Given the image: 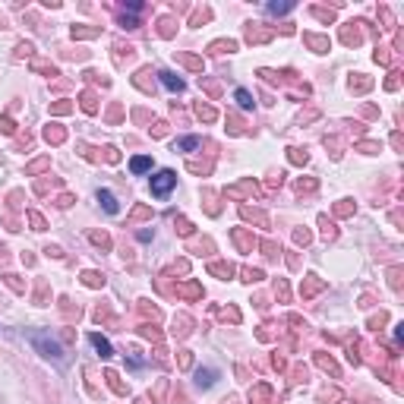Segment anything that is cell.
I'll return each mask as SVG.
<instances>
[{
  "label": "cell",
  "mask_w": 404,
  "mask_h": 404,
  "mask_svg": "<svg viewBox=\"0 0 404 404\" xmlns=\"http://www.w3.org/2000/svg\"><path fill=\"white\" fill-rule=\"evenodd\" d=\"M177 231H180V234H193V224H190L186 218H177Z\"/></svg>",
  "instance_id": "7dc6e473"
},
{
  "label": "cell",
  "mask_w": 404,
  "mask_h": 404,
  "mask_svg": "<svg viewBox=\"0 0 404 404\" xmlns=\"http://www.w3.org/2000/svg\"><path fill=\"white\" fill-rule=\"evenodd\" d=\"M272 401V388L265 385V382H259V385L250 388V404H268Z\"/></svg>",
  "instance_id": "52a82bcc"
},
{
  "label": "cell",
  "mask_w": 404,
  "mask_h": 404,
  "mask_svg": "<svg viewBox=\"0 0 404 404\" xmlns=\"http://www.w3.org/2000/svg\"><path fill=\"white\" fill-rule=\"evenodd\" d=\"M316 363H319L322 369H325V373H332V376H338V363L332 360V357H325V354H319L316 357Z\"/></svg>",
  "instance_id": "44dd1931"
},
{
  "label": "cell",
  "mask_w": 404,
  "mask_h": 404,
  "mask_svg": "<svg viewBox=\"0 0 404 404\" xmlns=\"http://www.w3.org/2000/svg\"><path fill=\"white\" fill-rule=\"evenodd\" d=\"M149 215H152L149 208H145V205H139L136 212H133V221H142V218H149Z\"/></svg>",
  "instance_id": "681fc988"
},
{
  "label": "cell",
  "mask_w": 404,
  "mask_h": 404,
  "mask_svg": "<svg viewBox=\"0 0 404 404\" xmlns=\"http://www.w3.org/2000/svg\"><path fill=\"white\" fill-rule=\"evenodd\" d=\"M215 54H224V51H237V41H215L212 44Z\"/></svg>",
  "instance_id": "e575fe53"
},
{
  "label": "cell",
  "mask_w": 404,
  "mask_h": 404,
  "mask_svg": "<svg viewBox=\"0 0 404 404\" xmlns=\"http://www.w3.org/2000/svg\"><path fill=\"white\" fill-rule=\"evenodd\" d=\"M98 202L104 205V212H107V215H117V199H114V193H111V190H98Z\"/></svg>",
  "instance_id": "5bb4252c"
},
{
  "label": "cell",
  "mask_w": 404,
  "mask_h": 404,
  "mask_svg": "<svg viewBox=\"0 0 404 404\" xmlns=\"http://www.w3.org/2000/svg\"><path fill=\"white\" fill-rule=\"evenodd\" d=\"M275 294H278L281 300H287V284H284V281H281V278L275 281Z\"/></svg>",
  "instance_id": "bcb514c9"
},
{
  "label": "cell",
  "mask_w": 404,
  "mask_h": 404,
  "mask_svg": "<svg viewBox=\"0 0 404 404\" xmlns=\"http://www.w3.org/2000/svg\"><path fill=\"white\" fill-rule=\"evenodd\" d=\"M158 79H161V85H164V89H171V92H183L186 89V82L177 76V73H171V70H161Z\"/></svg>",
  "instance_id": "5b68a950"
},
{
  "label": "cell",
  "mask_w": 404,
  "mask_h": 404,
  "mask_svg": "<svg viewBox=\"0 0 404 404\" xmlns=\"http://www.w3.org/2000/svg\"><path fill=\"white\" fill-rule=\"evenodd\" d=\"M29 338H32V344L38 347L41 357H48V360H54V363H63V347H60L48 332H29Z\"/></svg>",
  "instance_id": "6da1fadb"
},
{
  "label": "cell",
  "mask_w": 404,
  "mask_h": 404,
  "mask_svg": "<svg viewBox=\"0 0 404 404\" xmlns=\"http://www.w3.org/2000/svg\"><path fill=\"white\" fill-rule=\"evenodd\" d=\"M234 98H237V104L243 107V111H253V95L246 89H237V92H234Z\"/></svg>",
  "instance_id": "ffe728a7"
},
{
  "label": "cell",
  "mask_w": 404,
  "mask_h": 404,
  "mask_svg": "<svg viewBox=\"0 0 404 404\" xmlns=\"http://www.w3.org/2000/svg\"><path fill=\"white\" fill-rule=\"evenodd\" d=\"M51 111H54V114H70L73 104H70V101H57V104H51Z\"/></svg>",
  "instance_id": "8d00e7d4"
},
{
  "label": "cell",
  "mask_w": 404,
  "mask_h": 404,
  "mask_svg": "<svg viewBox=\"0 0 404 404\" xmlns=\"http://www.w3.org/2000/svg\"><path fill=\"white\" fill-rule=\"evenodd\" d=\"M82 281H85V287H101V284H104V275H101V272H85Z\"/></svg>",
  "instance_id": "d4e9b609"
},
{
  "label": "cell",
  "mask_w": 404,
  "mask_h": 404,
  "mask_svg": "<svg viewBox=\"0 0 404 404\" xmlns=\"http://www.w3.org/2000/svg\"><path fill=\"white\" fill-rule=\"evenodd\" d=\"M240 215H243V218H250V221H259L262 227H268V215H265V212H259V208H250V205H240Z\"/></svg>",
  "instance_id": "7c38bea8"
},
{
  "label": "cell",
  "mask_w": 404,
  "mask_h": 404,
  "mask_svg": "<svg viewBox=\"0 0 404 404\" xmlns=\"http://www.w3.org/2000/svg\"><path fill=\"white\" fill-rule=\"evenodd\" d=\"M174 183H177V174H174V171H167V167H164V171H158V174L152 177V196L164 199L167 193L174 190Z\"/></svg>",
  "instance_id": "7a4b0ae2"
},
{
  "label": "cell",
  "mask_w": 404,
  "mask_h": 404,
  "mask_svg": "<svg viewBox=\"0 0 404 404\" xmlns=\"http://www.w3.org/2000/svg\"><path fill=\"white\" fill-rule=\"evenodd\" d=\"M32 70H41V73H48V76H57V66H51L48 60H32Z\"/></svg>",
  "instance_id": "d6a6232c"
},
{
  "label": "cell",
  "mask_w": 404,
  "mask_h": 404,
  "mask_svg": "<svg viewBox=\"0 0 404 404\" xmlns=\"http://www.w3.org/2000/svg\"><path fill=\"white\" fill-rule=\"evenodd\" d=\"M89 341H92V347H95V351H98L101 357H104V360H107V357H114V347H111V341H107L104 335L92 332V335H89Z\"/></svg>",
  "instance_id": "8992f818"
},
{
  "label": "cell",
  "mask_w": 404,
  "mask_h": 404,
  "mask_svg": "<svg viewBox=\"0 0 404 404\" xmlns=\"http://www.w3.org/2000/svg\"><path fill=\"white\" fill-rule=\"evenodd\" d=\"M196 114L205 120V123H212V120L218 117V114H215V107H208V104H196Z\"/></svg>",
  "instance_id": "f546056e"
},
{
  "label": "cell",
  "mask_w": 404,
  "mask_h": 404,
  "mask_svg": "<svg viewBox=\"0 0 404 404\" xmlns=\"http://www.w3.org/2000/svg\"><path fill=\"white\" fill-rule=\"evenodd\" d=\"M313 16H316V19H322V22H332L335 13H332V10H322V6H313Z\"/></svg>",
  "instance_id": "d590c367"
},
{
  "label": "cell",
  "mask_w": 404,
  "mask_h": 404,
  "mask_svg": "<svg viewBox=\"0 0 404 404\" xmlns=\"http://www.w3.org/2000/svg\"><path fill=\"white\" fill-rule=\"evenodd\" d=\"M82 111H85V114H95V111H98L95 92H85V95H82Z\"/></svg>",
  "instance_id": "4316f807"
},
{
  "label": "cell",
  "mask_w": 404,
  "mask_h": 404,
  "mask_svg": "<svg viewBox=\"0 0 404 404\" xmlns=\"http://www.w3.org/2000/svg\"><path fill=\"white\" fill-rule=\"evenodd\" d=\"M319 224H322V237H325V240H335V237H338V231H335V224H332V221H328V215H322V218H319Z\"/></svg>",
  "instance_id": "7402d4cb"
},
{
  "label": "cell",
  "mask_w": 404,
  "mask_h": 404,
  "mask_svg": "<svg viewBox=\"0 0 404 404\" xmlns=\"http://www.w3.org/2000/svg\"><path fill=\"white\" fill-rule=\"evenodd\" d=\"M44 253H48V256H54V259H60V256H63V250H60V246H48Z\"/></svg>",
  "instance_id": "680465c9"
},
{
  "label": "cell",
  "mask_w": 404,
  "mask_h": 404,
  "mask_svg": "<svg viewBox=\"0 0 404 404\" xmlns=\"http://www.w3.org/2000/svg\"><path fill=\"white\" fill-rule=\"evenodd\" d=\"M256 193L259 190H256L253 180H243L240 186H227V196H256Z\"/></svg>",
  "instance_id": "8fae6325"
},
{
  "label": "cell",
  "mask_w": 404,
  "mask_h": 404,
  "mask_svg": "<svg viewBox=\"0 0 404 404\" xmlns=\"http://www.w3.org/2000/svg\"><path fill=\"white\" fill-rule=\"evenodd\" d=\"M190 325H193V319H190V316H177V319H174V335H177V338L190 335Z\"/></svg>",
  "instance_id": "d6986e66"
},
{
  "label": "cell",
  "mask_w": 404,
  "mask_h": 404,
  "mask_svg": "<svg viewBox=\"0 0 404 404\" xmlns=\"http://www.w3.org/2000/svg\"><path fill=\"white\" fill-rule=\"evenodd\" d=\"M130 171H133V174H145V171H152V158H149V155H136V158L130 161Z\"/></svg>",
  "instance_id": "9a60e30c"
},
{
  "label": "cell",
  "mask_w": 404,
  "mask_h": 404,
  "mask_svg": "<svg viewBox=\"0 0 404 404\" xmlns=\"http://www.w3.org/2000/svg\"><path fill=\"white\" fill-rule=\"evenodd\" d=\"M208 272L218 275L221 281H227V278L234 275V265H231V262H208Z\"/></svg>",
  "instance_id": "30bf717a"
},
{
  "label": "cell",
  "mask_w": 404,
  "mask_h": 404,
  "mask_svg": "<svg viewBox=\"0 0 404 404\" xmlns=\"http://www.w3.org/2000/svg\"><path fill=\"white\" fill-rule=\"evenodd\" d=\"M388 60H392L388 48H379V51H376V63H388Z\"/></svg>",
  "instance_id": "f6af8a7d"
},
{
  "label": "cell",
  "mask_w": 404,
  "mask_h": 404,
  "mask_svg": "<svg viewBox=\"0 0 404 404\" xmlns=\"http://www.w3.org/2000/svg\"><path fill=\"white\" fill-rule=\"evenodd\" d=\"M126 10H130V13H139V10H142V3H139V0H130V3H126Z\"/></svg>",
  "instance_id": "91938a15"
},
{
  "label": "cell",
  "mask_w": 404,
  "mask_h": 404,
  "mask_svg": "<svg viewBox=\"0 0 404 404\" xmlns=\"http://www.w3.org/2000/svg\"><path fill=\"white\" fill-rule=\"evenodd\" d=\"M199 145H202L199 136H183V139L174 142V152H193V149H199Z\"/></svg>",
  "instance_id": "4fadbf2b"
},
{
  "label": "cell",
  "mask_w": 404,
  "mask_h": 404,
  "mask_svg": "<svg viewBox=\"0 0 404 404\" xmlns=\"http://www.w3.org/2000/svg\"><path fill=\"white\" fill-rule=\"evenodd\" d=\"M341 41L344 44H360V29H351V25H347V29L341 32Z\"/></svg>",
  "instance_id": "484cf974"
},
{
  "label": "cell",
  "mask_w": 404,
  "mask_h": 404,
  "mask_svg": "<svg viewBox=\"0 0 404 404\" xmlns=\"http://www.w3.org/2000/svg\"><path fill=\"white\" fill-rule=\"evenodd\" d=\"M104 379L111 382V388H114L117 395H126V385L120 382V376H117V373H111V369H107V373H104Z\"/></svg>",
  "instance_id": "cb8c5ba5"
},
{
  "label": "cell",
  "mask_w": 404,
  "mask_h": 404,
  "mask_svg": "<svg viewBox=\"0 0 404 404\" xmlns=\"http://www.w3.org/2000/svg\"><path fill=\"white\" fill-rule=\"evenodd\" d=\"M231 237H234V243H237L243 253H253L256 246H259V240H256L250 231H243V227H234V234H231Z\"/></svg>",
  "instance_id": "3957f363"
},
{
  "label": "cell",
  "mask_w": 404,
  "mask_h": 404,
  "mask_svg": "<svg viewBox=\"0 0 404 404\" xmlns=\"http://www.w3.org/2000/svg\"><path fill=\"white\" fill-rule=\"evenodd\" d=\"M287 152H291V161H294V164H306V161H309L306 149H287Z\"/></svg>",
  "instance_id": "836d02e7"
},
{
  "label": "cell",
  "mask_w": 404,
  "mask_h": 404,
  "mask_svg": "<svg viewBox=\"0 0 404 404\" xmlns=\"http://www.w3.org/2000/svg\"><path fill=\"white\" fill-rule=\"evenodd\" d=\"M265 10L272 13V16H281V13H291L294 3H265Z\"/></svg>",
  "instance_id": "4dcf8cb0"
},
{
  "label": "cell",
  "mask_w": 404,
  "mask_h": 404,
  "mask_svg": "<svg viewBox=\"0 0 404 404\" xmlns=\"http://www.w3.org/2000/svg\"><path fill=\"white\" fill-rule=\"evenodd\" d=\"M89 240H92V243H98V246H104V250L111 246V237H107L104 231H92V234H89Z\"/></svg>",
  "instance_id": "1f68e13d"
},
{
  "label": "cell",
  "mask_w": 404,
  "mask_h": 404,
  "mask_svg": "<svg viewBox=\"0 0 404 404\" xmlns=\"http://www.w3.org/2000/svg\"><path fill=\"white\" fill-rule=\"evenodd\" d=\"M101 29H92V25H73V38H95Z\"/></svg>",
  "instance_id": "603a6c76"
},
{
  "label": "cell",
  "mask_w": 404,
  "mask_h": 404,
  "mask_svg": "<svg viewBox=\"0 0 404 404\" xmlns=\"http://www.w3.org/2000/svg\"><path fill=\"white\" fill-rule=\"evenodd\" d=\"M268 38H272V29H262L259 22L246 25V41H250V44H265Z\"/></svg>",
  "instance_id": "277c9868"
},
{
  "label": "cell",
  "mask_w": 404,
  "mask_h": 404,
  "mask_svg": "<svg viewBox=\"0 0 404 404\" xmlns=\"http://www.w3.org/2000/svg\"><path fill=\"white\" fill-rule=\"evenodd\" d=\"M316 190V180H297V193H313Z\"/></svg>",
  "instance_id": "f35d334b"
},
{
  "label": "cell",
  "mask_w": 404,
  "mask_h": 404,
  "mask_svg": "<svg viewBox=\"0 0 404 404\" xmlns=\"http://www.w3.org/2000/svg\"><path fill=\"white\" fill-rule=\"evenodd\" d=\"M177 60H180L183 66H190V70H199V73H202V60H199V57H190V54H177Z\"/></svg>",
  "instance_id": "83f0119b"
},
{
  "label": "cell",
  "mask_w": 404,
  "mask_h": 404,
  "mask_svg": "<svg viewBox=\"0 0 404 404\" xmlns=\"http://www.w3.org/2000/svg\"><path fill=\"white\" fill-rule=\"evenodd\" d=\"M0 130H3V133H16V126H13L10 117H0Z\"/></svg>",
  "instance_id": "f907efd6"
},
{
  "label": "cell",
  "mask_w": 404,
  "mask_h": 404,
  "mask_svg": "<svg viewBox=\"0 0 404 404\" xmlns=\"http://www.w3.org/2000/svg\"><path fill=\"white\" fill-rule=\"evenodd\" d=\"M369 85H373V79L360 76V73H357V79H351V89H354V92H366Z\"/></svg>",
  "instance_id": "f1b7e54d"
},
{
  "label": "cell",
  "mask_w": 404,
  "mask_h": 404,
  "mask_svg": "<svg viewBox=\"0 0 404 404\" xmlns=\"http://www.w3.org/2000/svg\"><path fill=\"white\" fill-rule=\"evenodd\" d=\"M303 41H306L316 54H325L328 51V38H322V35H303Z\"/></svg>",
  "instance_id": "e0dca14e"
},
{
  "label": "cell",
  "mask_w": 404,
  "mask_h": 404,
  "mask_svg": "<svg viewBox=\"0 0 404 404\" xmlns=\"http://www.w3.org/2000/svg\"><path fill=\"white\" fill-rule=\"evenodd\" d=\"M48 167V158H41V161H35V164H29V174H38V171H44Z\"/></svg>",
  "instance_id": "f5cc1de1"
},
{
  "label": "cell",
  "mask_w": 404,
  "mask_h": 404,
  "mask_svg": "<svg viewBox=\"0 0 404 404\" xmlns=\"http://www.w3.org/2000/svg\"><path fill=\"white\" fill-rule=\"evenodd\" d=\"M262 250H265V256H272V259H275V256L281 253V250H278V246H275V243H262Z\"/></svg>",
  "instance_id": "11a10c76"
},
{
  "label": "cell",
  "mask_w": 404,
  "mask_h": 404,
  "mask_svg": "<svg viewBox=\"0 0 404 404\" xmlns=\"http://www.w3.org/2000/svg\"><path fill=\"white\" fill-rule=\"evenodd\" d=\"M215 379H218V373H215V369H199V373H196V385L199 388H212Z\"/></svg>",
  "instance_id": "2e32d148"
},
{
  "label": "cell",
  "mask_w": 404,
  "mask_h": 404,
  "mask_svg": "<svg viewBox=\"0 0 404 404\" xmlns=\"http://www.w3.org/2000/svg\"><path fill=\"white\" fill-rule=\"evenodd\" d=\"M120 25H123V29H136V19H133V16H126V13H123V16H120Z\"/></svg>",
  "instance_id": "c3c4849f"
},
{
  "label": "cell",
  "mask_w": 404,
  "mask_h": 404,
  "mask_svg": "<svg viewBox=\"0 0 404 404\" xmlns=\"http://www.w3.org/2000/svg\"><path fill=\"white\" fill-rule=\"evenodd\" d=\"M158 25H161V29H158L161 35H164V38H171V32H174V22H171V19H161Z\"/></svg>",
  "instance_id": "7bdbcfd3"
},
{
  "label": "cell",
  "mask_w": 404,
  "mask_h": 404,
  "mask_svg": "<svg viewBox=\"0 0 404 404\" xmlns=\"http://www.w3.org/2000/svg\"><path fill=\"white\" fill-rule=\"evenodd\" d=\"M32 51H35V48H32V44H19V48H16V54H19V57H22V54H25V57H29Z\"/></svg>",
  "instance_id": "9f6ffc18"
},
{
  "label": "cell",
  "mask_w": 404,
  "mask_h": 404,
  "mask_svg": "<svg viewBox=\"0 0 404 404\" xmlns=\"http://www.w3.org/2000/svg\"><path fill=\"white\" fill-rule=\"evenodd\" d=\"M259 278H262L259 268H243V281H250V284H253V281H259Z\"/></svg>",
  "instance_id": "ab89813d"
},
{
  "label": "cell",
  "mask_w": 404,
  "mask_h": 404,
  "mask_svg": "<svg viewBox=\"0 0 404 404\" xmlns=\"http://www.w3.org/2000/svg\"><path fill=\"white\" fill-rule=\"evenodd\" d=\"M29 221L35 224V231H44V227H48V224H44V218H41L38 212H29Z\"/></svg>",
  "instance_id": "74e56055"
},
{
  "label": "cell",
  "mask_w": 404,
  "mask_h": 404,
  "mask_svg": "<svg viewBox=\"0 0 404 404\" xmlns=\"http://www.w3.org/2000/svg\"><path fill=\"white\" fill-rule=\"evenodd\" d=\"M294 240L306 246V243H309V231H294Z\"/></svg>",
  "instance_id": "db71d44e"
},
{
  "label": "cell",
  "mask_w": 404,
  "mask_h": 404,
  "mask_svg": "<svg viewBox=\"0 0 404 404\" xmlns=\"http://www.w3.org/2000/svg\"><path fill=\"white\" fill-rule=\"evenodd\" d=\"M142 335H145V338H152V341H161V332L155 325H142Z\"/></svg>",
  "instance_id": "b9f144b4"
},
{
  "label": "cell",
  "mask_w": 404,
  "mask_h": 404,
  "mask_svg": "<svg viewBox=\"0 0 404 404\" xmlns=\"http://www.w3.org/2000/svg\"><path fill=\"white\" fill-rule=\"evenodd\" d=\"M177 294H180V297H186V300H199L202 297V287L196 284V281H190V284L177 287Z\"/></svg>",
  "instance_id": "ac0fdd59"
},
{
  "label": "cell",
  "mask_w": 404,
  "mask_h": 404,
  "mask_svg": "<svg viewBox=\"0 0 404 404\" xmlns=\"http://www.w3.org/2000/svg\"><path fill=\"white\" fill-rule=\"evenodd\" d=\"M360 149L366 152V155H373V152H376V145H373V142H360Z\"/></svg>",
  "instance_id": "94428289"
},
{
  "label": "cell",
  "mask_w": 404,
  "mask_h": 404,
  "mask_svg": "<svg viewBox=\"0 0 404 404\" xmlns=\"http://www.w3.org/2000/svg\"><path fill=\"white\" fill-rule=\"evenodd\" d=\"M44 139L57 145V142H63V139H66V130L60 123H48V126H44Z\"/></svg>",
  "instance_id": "9c48e42d"
},
{
  "label": "cell",
  "mask_w": 404,
  "mask_h": 404,
  "mask_svg": "<svg viewBox=\"0 0 404 404\" xmlns=\"http://www.w3.org/2000/svg\"><path fill=\"white\" fill-rule=\"evenodd\" d=\"M202 19H208V10H199V13H196V16H193V25H199V22H202Z\"/></svg>",
  "instance_id": "6f0895ef"
},
{
  "label": "cell",
  "mask_w": 404,
  "mask_h": 404,
  "mask_svg": "<svg viewBox=\"0 0 404 404\" xmlns=\"http://www.w3.org/2000/svg\"><path fill=\"white\" fill-rule=\"evenodd\" d=\"M351 212H354V205H351V202H347V199L335 205V215H351Z\"/></svg>",
  "instance_id": "ee69618b"
},
{
  "label": "cell",
  "mask_w": 404,
  "mask_h": 404,
  "mask_svg": "<svg viewBox=\"0 0 404 404\" xmlns=\"http://www.w3.org/2000/svg\"><path fill=\"white\" fill-rule=\"evenodd\" d=\"M322 287H325V281H322L319 275H306V281H303L300 294H303V297H313V294H319Z\"/></svg>",
  "instance_id": "ba28073f"
},
{
  "label": "cell",
  "mask_w": 404,
  "mask_h": 404,
  "mask_svg": "<svg viewBox=\"0 0 404 404\" xmlns=\"http://www.w3.org/2000/svg\"><path fill=\"white\" fill-rule=\"evenodd\" d=\"M212 253V240H202V243H193V253Z\"/></svg>",
  "instance_id": "816d5d0a"
},
{
  "label": "cell",
  "mask_w": 404,
  "mask_h": 404,
  "mask_svg": "<svg viewBox=\"0 0 404 404\" xmlns=\"http://www.w3.org/2000/svg\"><path fill=\"white\" fill-rule=\"evenodd\" d=\"M177 363H180V366H183V369H190V366H193V354H190V351H180Z\"/></svg>",
  "instance_id": "60d3db41"
}]
</instances>
